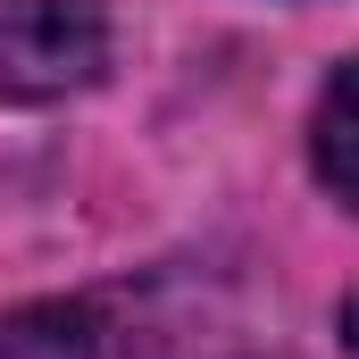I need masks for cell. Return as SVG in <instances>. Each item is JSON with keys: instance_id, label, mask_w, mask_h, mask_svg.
Listing matches in <instances>:
<instances>
[{"instance_id": "7a4b0ae2", "label": "cell", "mask_w": 359, "mask_h": 359, "mask_svg": "<svg viewBox=\"0 0 359 359\" xmlns=\"http://www.w3.org/2000/svg\"><path fill=\"white\" fill-rule=\"evenodd\" d=\"M309 159H318V184L334 201L359 209V59L334 67V84L318 92V117H309Z\"/></svg>"}, {"instance_id": "3957f363", "label": "cell", "mask_w": 359, "mask_h": 359, "mask_svg": "<svg viewBox=\"0 0 359 359\" xmlns=\"http://www.w3.org/2000/svg\"><path fill=\"white\" fill-rule=\"evenodd\" d=\"M50 326H67V309L8 318V326H0V359H42V351H59V343H76V334H50Z\"/></svg>"}, {"instance_id": "6da1fadb", "label": "cell", "mask_w": 359, "mask_h": 359, "mask_svg": "<svg viewBox=\"0 0 359 359\" xmlns=\"http://www.w3.org/2000/svg\"><path fill=\"white\" fill-rule=\"evenodd\" d=\"M109 67L100 0H0V92L8 100H67Z\"/></svg>"}, {"instance_id": "277c9868", "label": "cell", "mask_w": 359, "mask_h": 359, "mask_svg": "<svg viewBox=\"0 0 359 359\" xmlns=\"http://www.w3.org/2000/svg\"><path fill=\"white\" fill-rule=\"evenodd\" d=\"M351 343H359V309H351Z\"/></svg>"}]
</instances>
